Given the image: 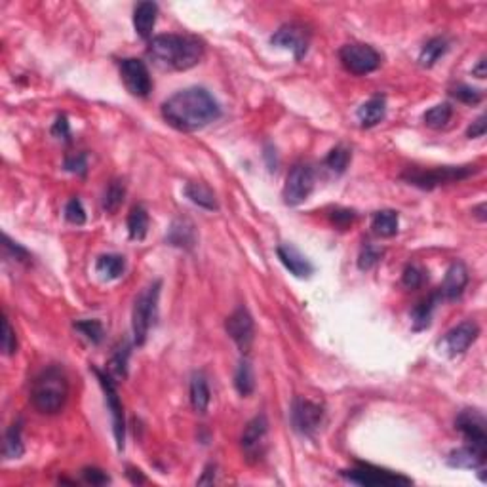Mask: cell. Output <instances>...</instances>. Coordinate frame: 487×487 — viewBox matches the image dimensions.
I'll use <instances>...</instances> for the list:
<instances>
[{
    "label": "cell",
    "instance_id": "40",
    "mask_svg": "<svg viewBox=\"0 0 487 487\" xmlns=\"http://www.w3.org/2000/svg\"><path fill=\"white\" fill-rule=\"evenodd\" d=\"M2 350L8 356H12L18 350V337H16V331L12 330L10 320L6 316L2 318Z\"/></svg>",
    "mask_w": 487,
    "mask_h": 487
},
{
    "label": "cell",
    "instance_id": "35",
    "mask_svg": "<svg viewBox=\"0 0 487 487\" xmlns=\"http://www.w3.org/2000/svg\"><path fill=\"white\" fill-rule=\"evenodd\" d=\"M75 328L80 331L82 335L86 337L88 341H92L93 345H99V342L103 341L105 330L103 324L99 320H80V322H76Z\"/></svg>",
    "mask_w": 487,
    "mask_h": 487
},
{
    "label": "cell",
    "instance_id": "41",
    "mask_svg": "<svg viewBox=\"0 0 487 487\" xmlns=\"http://www.w3.org/2000/svg\"><path fill=\"white\" fill-rule=\"evenodd\" d=\"M402 282L407 290H419L424 282V273L417 265H407L404 274H402Z\"/></svg>",
    "mask_w": 487,
    "mask_h": 487
},
{
    "label": "cell",
    "instance_id": "48",
    "mask_svg": "<svg viewBox=\"0 0 487 487\" xmlns=\"http://www.w3.org/2000/svg\"><path fill=\"white\" fill-rule=\"evenodd\" d=\"M472 75L478 76V78H486V58H481L480 61H478V65L472 69Z\"/></svg>",
    "mask_w": 487,
    "mask_h": 487
},
{
    "label": "cell",
    "instance_id": "17",
    "mask_svg": "<svg viewBox=\"0 0 487 487\" xmlns=\"http://www.w3.org/2000/svg\"><path fill=\"white\" fill-rule=\"evenodd\" d=\"M466 284H468V268H466V265L461 261L453 263L451 267L447 268L446 278H444V284L440 288V297L453 301V299L463 295Z\"/></svg>",
    "mask_w": 487,
    "mask_h": 487
},
{
    "label": "cell",
    "instance_id": "1",
    "mask_svg": "<svg viewBox=\"0 0 487 487\" xmlns=\"http://www.w3.org/2000/svg\"><path fill=\"white\" fill-rule=\"evenodd\" d=\"M164 120L179 132H198L221 116V107L204 88H187L162 105Z\"/></svg>",
    "mask_w": 487,
    "mask_h": 487
},
{
    "label": "cell",
    "instance_id": "28",
    "mask_svg": "<svg viewBox=\"0 0 487 487\" xmlns=\"http://www.w3.org/2000/svg\"><path fill=\"white\" fill-rule=\"evenodd\" d=\"M234 387H236L238 394L244 396V398L256 390V373H253V367L248 360H240L236 373H234Z\"/></svg>",
    "mask_w": 487,
    "mask_h": 487
},
{
    "label": "cell",
    "instance_id": "37",
    "mask_svg": "<svg viewBox=\"0 0 487 487\" xmlns=\"http://www.w3.org/2000/svg\"><path fill=\"white\" fill-rule=\"evenodd\" d=\"M449 93H451L453 98L457 99V101L466 103V105H478L481 99H483L480 90H476V88H472V86H466V84H459V86L451 88V92Z\"/></svg>",
    "mask_w": 487,
    "mask_h": 487
},
{
    "label": "cell",
    "instance_id": "20",
    "mask_svg": "<svg viewBox=\"0 0 487 487\" xmlns=\"http://www.w3.org/2000/svg\"><path fill=\"white\" fill-rule=\"evenodd\" d=\"M384 115H387V101H384V98H381V95L372 98L358 109L360 126L362 128H373V126H377L379 122L383 120Z\"/></svg>",
    "mask_w": 487,
    "mask_h": 487
},
{
    "label": "cell",
    "instance_id": "43",
    "mask_svg": "<svg viewBox=\"0 0 487 487\" xmlns=\"http://www.w3.org/2000/svg\"><path fill=\"white\" fill-rule=\"evenodd\" d=\"M4 251H6V257L10 259H16V261H27L29 259V253L25 248H21L19 244L12 242L10 238L4 236Z\"/></svg>",
    "mask_w": 487,
    "mask_h": 487
},
{
    "label": "cell",
    "instance_id": "4",
    "mask_svg": "<svg viewBox=\"0 0 487 487\" xmlns=\"http://www.w3.org/2000/svg\"><path fill=\"white\" fill-rule=\"evenodd\" d=\"M160 282L147 286L145 290L141 291L134 305V316H132V330H134V341L137 347L145 345L151 325L157 318V307H158V295H160Z\"/></svg>",
    "mask_w": 487,
    "mask_h": 487
},
{
    "label": "cell",
    "instance_id": "29",
    "mask_svg": "<svg viewBox=\"0 0 487 487\" xmlns=\"http://www.w3.org/2000/svg\"><path fill=\"white\" fill-rule=\"evenodd\" d=\"M2 453L4 459L12 461V459H19L25 453L23 440H21V421L14 423L4 434V446H2Z\"/></svg>",
    "mask_w": 487,
    "mask_h": 487
},
{
    "label": "cell",
    "instance_id": "38",
    "mask_svg": "<svg viewBox=\"0 0 487 487\" xmlns=\"http://www.w3.org/2000/svg\"><path fill=\"white\" fill-rule=\"evenodd\" d=\"M381 256H383V251L379 250V248H375L373 244H365L362 251H360L358 267L362 271H370V268H373L381 261Z\"/></svg>",
    "mask_w": 487,
    "mask_h": 487
},
{
    "label": "cell",
    "instance_id": "26",
    "mask_svg": "<svg viewBox=\"0 0 487 487\" xmlns=\"http://www.w3.org/2000/svg\"><path fill=\"white\" fill-rule=\"evenodd\" d=\"M398 223L400 221H398V214L394 209H381V211L373 215L372 229L377 236L390 238L398 232Z\"/></svg>",
    "mask_w": 487,
    "mask_h": 487
},
{
    "label": "cell",
    "instance_id": "27",
    "mask_svg": "<svg viewBox=\"0 0 487 487\" xmlns=\"http://www.w3.org/2000/svg\"><path fill=\"white\" fill-rule=\"evenodd\" d=\"M147 232H149V214L143 206H134L128 215V234L132 240H145Z\"/></svg>",
    "mask_w": 487,
    "mask_h": 487
},
{
    "label": "cell",
    "instance_id": "33",
    "mask_svg": "<svg viewBox=\"0 0 487 487\" xmlns=\"http://www.w3.org/2000/svg\"><path fill=\"white\" fill-rule=\"evenodd\" d=\"M350 158H352V155H350V151H348L347 147L337 145L328 152V157H325V166H328L331 172H335V174H345L348 168V164H350Z\"/></svg>",
    "mask_w": 487,
    "mask_h": 487
},
{
    "label": "cell",
    "instance_id": "51",
    "mask_svg": "<svg viewBox=\"0 0 487 487\" xmlns=\"http://www.w3.org/2000/svg\"><path fill=\"white\" fill-rule=\"evenodd\" d=\"M474 211H478V217H480L481 221H486V214H483V211H486V204H480Z\"/></svg>",
    "mask_w": 487,
    "mask_h": 487
},
{
    "label": "cell",
    "instance_id": "16",
    "mask_svg": "<svg viewBox=\"0 0 487 487\" xmlns=\"http://www.w3.org/2000/svg\"><path fill=\"white\" fill-rule=\"evenodd\" d=\"M478 335H480V328L474 322H463V324L455 325L453 330L447 331L440 347L447 356H459V354L468 350L470 345L478 339Z\"/></svg>",
    "mask_w": 487,
    "mask_h": 487
},
{
    "label": "cell",
    "instance_id": "19",
    "mask_svg": "<svg viewBox=\"0 0 487 487\" xmlns=\"http://www.w3.org/2000/svg\"><path fill=\"white\" fill-rule=\"evenodd\" d=\"M158 6L155 2H140L134 10V27L135 33L143 38V41H151L152 31L157 25Z\"/></svg>",
    "mask_w": 487,
    "mask_h": 487
},
{
    "label": "cell",
    "instance_id": "46",
    "mask_svg": "<svg viewBox=\"0 0 487 487\" xmlns=\"http://www.w3.org/2000/svg\"><path fill=\"white\" fill-rule=\"evenodd\" d=\"M52 135L53 137H58V140H69L70 137V128H69V122H67V116L61 115L58 116V120L53 122L52 126Z\"/></svg>",
    "mask_w": 487,
    "mask_h": 487
},
{
    "label": "cell",
    "instance_id": "14",
    "mask_svg": "<svg viewBox=\"0 0 487 487\" xmlns=\"http://www.w3.org/2000/svg\"><path fill=\"white\" fill-rule=\"evenodd\" d=\"M455 426L463 434L466 444L476 449L487 451V432H486V417L476 409H464L459 413Z\"/></svg>",
    "mask_w": 487,
    "mask_h": 487
},
{
    "label": "cell",
    "instance_id": "3",
    "mask_svg": "<svg viewBox=\"0 0 487 487\" xmlns=\"http://www.w3.org/2000/svg\"><path fill=\"white\" fill-rule=\"evenodd\" d=\"M69 398V381L61 367H44L31 384V402L36 412L44 415H56L65 407Z\"/></svg>",
    "mask_w": 487,
    "mask_h": 487
},
{
    "label": "cell",
    "instance_id": "21",
    "mask_svg": "<svg viewBox=\"0 0 487 487\" xmlns=\"http://www.w3.org/2000/svg\"><path fill=\"white\" fill-rule=\"evenodd\" d=\"M168 242L172 246H177V248H185V250H191L192 246L197 244V232H194V226L189 219H177L174 221V225L169 229Z\"/></svg>",
    "mask_w": 487,
    "mask_h": 487
},
{
    "label": "cell",
    "instance_id": "15",
    "mask_svg": "<svg viewBox=\"0 0 487 487\" xmlns=\"http://www.w3.org/2000/svg\"><path fill=\"white\" fill-rule=\"evenodd\" d=\"M271 42H273L274 46L286 48V50L293 52L295 59L299 61V59L305 58V53H307L308 44H310V33H308L305 25L290 23L284 25V27H280V29L273 35Z\"/></svg>",
    "mask_w": 487,
    "mask_h": 487
},
{
    "label": "cell",
    "instance_id": "2",
    "mask_svg": "<svg viewBox=\"0 0 487 487\" xmlns=\"http://www.w3.org/2000/svg\"><path fill=\"white\" fill-rule=\"evenodd\" d=\"M147 56L164 70H189L204 58V42L197 36L158 35L149 41Z\"/></svg>",
    "mask_w": 487,
    "mask_h": 487
},
{
    "label": "cell",
    "instance_id": "13",
    "mask_svg": "<svg viewBox=\"0 0 487 487\" xmlns=\"http://www.w3.org/2000/svg\"><path fill=\"white\" fill-rule=\"evenodd\" d=\"M324 421V409L305 398H297L291 406V423L293 429L303 436H313Z\"/></svg>",
    "mask_w": 487,
    "mask_h": 487
},
{
    "label": "cell",
    "instance_id": "30",
    "mask_svg": "<svg viewBox=\"0 0 487 487\" xmlns=\"http://www.w3.org/2000/svg\"><path fill=\"white\" fill-rule=\"evenodd\" d=\"M447 48H449V44H447L446 38H441V36H436V38L426 42L423 46V50H421V56H419V63H421V67L430 69L432 65L438 63V59H440L441 56H446Z\"/></svg>",
    "mask_w": 487,
    "mask_h": 487
},
{
    "label": "cell",
    "instance_id": "6",
    "mask_svg": "<svg viewBox=\"0 0 487 487\" xmlns=\"http://www.w3.org/2000/svg\"><path fill=\"white\" fill-rule=\"evenodd\" d=\"M342 67L356 76L370 75L381 67V53L370 44H345L339 50Z\"/></svg>",
    "mask_w": 487,
    "mask_h": 487
},
{
    "label": "cell",
    "instance_id": "50",
    "mask_svg": "<svg viewBox=\"0 0 487 487\" xmlns=\"http://www.w3.org/2000/svg\"><path fill=\"white\" fill-rule=\"evenodd\" d=\"M214 468H215L214 464H209L208 468H206V476L198 480V483H200V486H204V483H214L215 478H211V470H214Z\"/></svg>",
    "mask_w": 487,
    "mask_h": 487
},
{
    "label": "cell",
    "instance_id": "7",
    "mask_svg": "<svg viewBox=\"0 0 487 487\" xmlns=\"http://www.w3.org/2000/svg\"><path fill=\"white\" fill-rule=\"evenodd\" d=\"M95 377L99 379V384L105 392V402H107V407L110 412V419H112V430H115V440L116 446H118V451L124 449V441H126V419H124V407H122L120 396H118V390H116L115 381L110 379V375H107L105 372L98 370V367H92Z\"/></svg>",
    "mask_w": 487,
    "mask_h": 487
},
{
    "label": "cell",
    "instance_id": "18",
    "mask_svg": "<svg viewBox=\"0 0 487 487\" xmlns=\"http://www.w3.org/2000/svg\"><path fill=\"white\" fill-rule=\"evenodd\" d=\"M276 253H278V259L282 261V265L297 278H308L314 273V267L310 265V261L305 256H301L290 244L278 246Z\"/></svg>",
    "mask_w": 487,
    "mask_h": 487
},
{
    "label": "cell",
    "instance_id": "12",
    "mask_svg": "<svg viewBox=\"0 0 487 487\" xmlns=\"http://www.w3.org/2000/svg\"><path fill=\"white\" fill-rule=\"evenodd\" d=\"M226 333L231 335V339L236 342V347L240 348V352L246 354L250 352L253 339H256V324L251 314L248 313V308H236L234 313L226 318Z\"/></svg>",
    "mask_w": 487,
    "mask_h": 487
},
{
    "label": "cell",
    "instance_id": "34",
    "mask_svg": "<svg viewBox=\"0 0 487 487\" xmlns=\"http://www.w3.org/2000/svg\"><path fill=\"white\" fill-rule=\"evenodd\" d=\"M124 197H126V189H124V185H122L120 181H112L109 185V189H107L103 194L105 211H107V214H115L116 209L122 206V202H124Z\"/></svg>",
    "mask_w": 487,
    "mask_h": 487
},
{
    "label": "cell",
    "instance_id": "47",
    "mask_svg": "<svg viewBox=\"0 0 487 487\" xmlns=\"http://www.w3.org/2000/svg\"><path fill=\"white\" fill-rule=\"evenodd\" d=\"M486 115H481L470 124V128L466 130V135H468L470 140H478V137H483V135H486Z\"/></svg>",
    "mask_w": 487,
    "mask_h": 487
},
{
    "label": "cell",
    "instance_id": "24",
    "mask_svg": "<svg viewBox=\"0 0 487 487\" xmlns=\"http://www.w3.org/2000/svg\"><path fill=\"white\" fill-rule=\"evenodd\" d=\"M126 271V259L116 253H107L101 256L95 263V273L103 280H116L120 278Z\"/></svg>",
    "mask_w": 487,
    "mask_h": 487
},
{
    "label": "cell",
    "instance_id": "36",
    "mask_svg": "<svg viewBox=\"0 0 487 487\" xmlns=\"http://www.w3.org/2000/svg\"><path fill=\"white\" fill-rule=\"evenodd\" d=\"M128 358H130V345L124 342L122 347L116 348L115 356L110 360V372L116 377H126L128 375Z\"/></svg>",
    "mask_w": 487,
    "mask_h": 487
},
{
    "label": "cell",
    "instance_id": "22",
    "mask_svg": "<svg viewBox=\"0 0 487 487\" xmlns=\"http://www.w3.org/2000/svg\"><path fill=\"white\" fill-rule=\"evenodd\" d=\"M486 453L487 451L476 449V447L466 444L457 451H453L449 459H447V463L451 466H457V468H478V466L486 463Z\"/></svg>",
    "mask_w": 487,
    "mask_h": 487
},
{
    "label": "cell",
    "instance_id": "9",
    "mask_svg": "<svg viewBox=\"0 0 487 487\" xmlns=\"http://www.w3.org/2000/svg\"><path fill=\"white\" fill-rule=\"evenodd\" d=\"M314 189V172L308 164H295L288 174L284 187V202L288 206H299L310 197Z\"/></svg>",
    "mask_w": 487,
    "mask_h": 487
},
{
    "label": "cell",
    "instance_id": "32",
    "mask_svg": "<svg viewBox=\"0 0 487 487\" xmlns=\"http://www.w3.org/2000/svg\"><path fill=\"white\" fill-rule=\"evenodd\" d=\"M453 118V107L449 103L434 105L432 109L424 112V124L432 130L446 128Z\"/></svg>",
    "mask_w": 487,
    "mask_h": 487
},
{
    "label": "cell",
    "instance_id": "25",
    "mask_svg": "<svg viewBox=\"0 0 487 487\" xmlns=\"http://www.w3.org/2000/svg\"><path fill=\"white\" fill-rule=\"evenodd\" d=\"M185 194L191 202H194L197 206H200V208L204 209L214 211V209L219 208V206H217V200H215L214 191H211L208 185H204V183H187Z\"/></svg>",
    "mask_w": 487,
    "mask_h": 487
},
{
    "label": "cell",
    "instance_id": "49",
    "mask_svg": "<svg viewBox=\"0 0 487 487\" xmlns=\"http://www.w3.org/2000/svg\"><path fill=\"white\" fill-rule=\"evenodd\" d=\"M128 476L134 483H143V481H145V476L141 474V470L137 468H128Z\"/></svg>",
    "mask_w": 487,
    "mask_h": 487
},
{
    "label": "cell",
    "instance_id": "5",
    "mask_svg": "<svg viewBox=\"0 0 487 487\" xmlns=\"http://www.w3.org/2000/svg\"><path fill=\"white\" fill-rule=\"evenodd\" d=\"M478 166H444V168L434 169H409L402 175L409 185H415L419 189H436L440 185L447 183H455V181H463L470 175L478 172Z\"/></svg>",
    "mask_w": 487,
    "mask_h": 487
},
{
    "label": "cell",
    "instance_id": "45",
    "mask_svg": "<svg viewBox=\"0 0 487 487\" xmlns=\"http://www.w3.org/2000/svg\"><path fill=\"white\" fill-rule=\"evenodd\" d=\"M82 476H84V480L88 481V483H92V486H103V483H109V476H107V472H103L101 468H84L82 470Z\"/></svg>",
    "mask_w": 487,
    "mask_h": 487
},
{
    "label": "cell",
    "instance_id": "10",
    "mask_svg": "<svg viewBox=\"0 0 487 487\" xmlns=\"http://www.w3.org/2000/svg\"><path fill=\"white\" fill-rule=\"evenodd\" d=\"M120 75L132 95H135V98H147L151 93L152 78L149 69H147L145 61L135 58L122 59Z\"/></svg>",
    "mask_w": 487,
    "mask_h": 487
},
{
    "label": "cell",
    "instance_id": "8",
    "mask_svg": "<svg viewBox=\"0 0 487 487\" xmlns=\"http://www.w3.org/2000/svg\"><path fill=\"white\" fill-rule=\"evenodd\" d=\"M342 478H347L352 483L365 487H377V486H409L412 480L406 476L394 474L389 470H381L372 464H356L354 468L342 470Z\"/></svg>",
    "mask_w": 487,
    "mask_h": 487
},
{
    "label": "cell",
    "instance_id": "11",
    "mask_svg": "<svg viewBox=\"0 0 487 487\" xmlns=\"http://www.w3.org/2000/svg\"><path fill=\"white\" fill-rule=\"evenodd\" d=\"M267 432H268V423L265 415H257L256 419H251L246 430L242 434V451L246 455V459L250 463H257L261 461L263 455H265V449H267Z\"/></svg>",
    "mask_w": 487,
    "mask_h": 487
},
{
    "label": "cell",
    "instance_id": "44",
    "mask_svg": "<svg viewBox=\"0 0 487 487\" xmlns=\"http://www.w3.org/2000/svg\"><path fill=\"white\" fill-rule=\"evenodd\" d=\"M331 221L335 223V226H339V229H347L348 225H352L354 219H356V214H354L352 209H335V211H331Z\"/></svg>",
    "mask_w": 487,
    "mask_h": 487
},
{
    "label": "cell",
    "instance_id": "39",
    "mask_svg": "<svg viewBox=\"0 0 487 487\" xmlns=\"http://www.w3.org/2000/svg\"><path fill=\"white\" fill-rule=\"evenodd\" d=\"M65 219L73 223V225H84L86 223V209L82 206L78 198H73L65 206Z\"/></svg>",
    "mask_w": 487,
    "mask_h": 487
},
{
    "label": "cell",
    "instance_id": "23",
    "mask_svg": "<svg viewBox=\"0 0 487 487\" xmlns=\"http://www.w3.org/2000/svg\"><path fill=\"white\" fill-rule=\"evenodd\" d=\"M211 400L208 379L204 373H194L191 379V406L197 413H206Z\"/></svg>",
    "mask_w": 487,
    "mask_h": 487
},
{
    "label": "cell",
    "instance_id": "42",
    "mask_svg": "<svg viewBox=\"0 0 487 487\" xmlns=\"http://www.w3.org/2000/svg\"><path fill=\"white\" fill-rule=\"evenodd\" d=\"M65 168L69 169V172H73V174H80L84 175L86 174V155L84 152H76V155H69V157L65 158Z\"/></svg>",
    "mask_w": 487,
    "mask_h": 487
},
{
    "label": "cell",
    "instance_id": "31",
    "mask_svg": "<svg viewBox=\"0 0 487 487\" xmlns=\"http://www.w3.org/2000/svg\"><path fill=\"white\" fill-rule=\"evenodd\" d=\"M438 297H440V293H438V295L429 297V299H424V301H421L417 307L413 308L412 310L413 330L421 331V330H426V328H429L430 318H432V310H434Z\"/></svg>",
    "mask_w": 487,
    "mask_h": 487
}]
</instances>
